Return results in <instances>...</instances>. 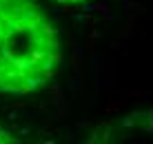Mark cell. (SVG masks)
Returning <instances> with one entry per match:
<instances>
[{
  "label": "cell",
  "mask_w": 153,
  "mask_h": 144,
  "mask_svg": "<svg viewBox=\"0 0 153 144\" xmlns=\"http://www.w3.org/2000/svg\"><path fill=\"white\" fill-rule=\"evenodd\" d=\"M73 67H76V71L78 73H82V56H80V51L76 49V47H73Z\"/></svg>",
  "instance_id": "6da1fadb"
},
{
  "label": "cell",
  "mask_w": 153,
  "mask_h": 144,
  "mask_svg": "<svg viewBox=\"0 0 153 144\" xmlns=\"http://www.w3.org/2000/svg\"><path fill=\"white\" fill-rule=\"evenodd\" d=\"M122 106H124V102H120V100H111V102H109L107 104V113H111V111H118V109H122Z\"/></svg>",
  "instance_id": "7a4b0ae2"
},
{
  "label": "cell",
  "mask_w": 153,
  "mask_h": 144,
  "mask_svg": "<svg viewBox=\"0 0 153 144\" xmlns=\"http://www.w3.org/2000/svg\"><path fill=\"white\" fill-rule=\"evenodd\" d=\"M146 120H149V124H144V129L153 133V109H149V111H146Z\"/></svg>",
  "instance_id": "3957f363"
},
{
  "label": "cell",
  "mask_w": 153,
  "mask_h": 144,
  "mask_svg": "<svg viewBox=\"0 0 153 144\" xmlns=\"http://www.w3.org/2000/svg\"><path fill=\"white\" fill-rule=\"evenodd\" d=\"M93 9H96V11H100V13H107L109 11V7L104 2H98V4H93Z\"/></svg>",
  "instance_id": "277c9868"
},
{
  "label": "cell",
  "mask_w": 153,
  "mask_h": 144,
  "mask_svg": "<svg viewBox=\"0 0 153 144\" xmlns=\"http://www.w3.org/2000/svg\"><path fill=\"white\" fill-rule=\"evenodd\" d=\"M98 36H100V33H98L96 29H93V24H91V29H89V40H96Z\"/></svg>",
  "instance_id": "5b68a950"
},
{
  "label": "cell",
  "mask_w": 153,
  "mask_h": 144,
  "mask_svg": "<svg viewBox=\"0 0 153 144\" xmlns=\"http://www.w3.org/2000/svg\"><path fill=\"white\" fill-rule=\"evenodd\" d=\"M65 11H67V13H76V9H73V7H71V2H69V4L65 7Z\"/></svg>",
  "instance_id": "8992f818"
}]
</instances>
